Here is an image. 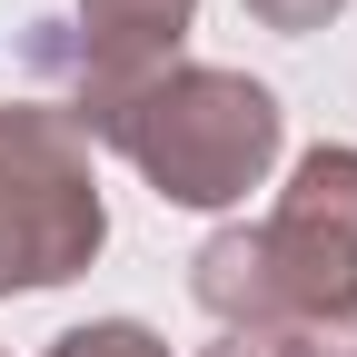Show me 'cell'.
Listing matches in <instances>:
<instances>
[{
	"mask_svg": "<svg viewBox=\"0 0 357 357\" xmlns=\"http://www.w3.org/2000/svg\"><path fill=\"white\" fill-rule=\"evenodd\" d=\"M60 109L79 119V139H109L169 208H208V218L268 189V169L288 149L278 89L218 60H169L129 89H70Z\"/></svg>",
	"mask_w": 357,
	"mask_h": 357,
	"instance_id": "6da1fadb",
	"label": "cell"
},
{
	"mask_svg": "<svg viewBox=\"0 0 357 357\" xmlns=\"http://www.w3.org/2000/svg\"><path fill=\"white\" fill-rule=\"evenodd\" d=\"M189 298L238 337H278L318 307L357 298V149L318 139L268 218H229L189 258Z\"/></svg>",
	"mask_w": 357,
	"mask_h": 357,
	"instance_id": "7a4b0ae2",
	"label": "cell"
},
{
	"mask_svg": "<svg viewBox=\"0 0 357 357\" xmlns=\"http://www.w3.org/2000/svg\"><path fill=\"white\" fill-rule=\"evenodd\" d=\"M109 248V199L60 100H0V298L70 288Z\"/></svg>",
	"mask_w": 357,
	"mask_h": 357,
	"instance_id": "3957f363",
	"label": "cell"
},
{
	"mask_svg": "<svg viewBox=\"0 0 357 357\" xmlns=\"http://www.w3.org/2000/svg\"><path fill=\"white\" fill-rule=\"evenodd\" d=\"M199 30V0H79V79L70 89H129L178 60Z\"/></svg>",
	"mask_w": 357,
	"mask_h": 357,
	"instance_id": "277c9868",
	"label": "cell"
},
{
	"mask_svg": "<svg viewBox=\"0 0 357 357\" xmlns=\"http://www.w3.org/2000/svg\"><path fill=\"white\" fill-rule=\"evenodd\" d=\"M40 357H169V337L149 318H89V328H60Z\"/></svg>",
	"mask_w": 357,
	"mask_h": 357,
	"instance_id": "5b68a950",
	"label": "cell"
},
{
	"mask_svg": "<svg viewBox=\"0 0 357 357\" xmlns=\"http://www.w3.org/2000/svg\"><path fill=\"white\" fill-rule=\"evenodd\" d=\"M278 357H357V298L347 307H318V318L278 328Z\"/></svg>",
	"mask_w": 357,
	"mask_h": 357,
	"instance_id": "8992f818",
	"label": "cell"
},
{
	"mask_svg": "<svg viewBox=\"0 0 357 357\" xmlns=\"http://www.w3.org/2000/svg\"><path fill=\"white\" fill-rule=\"evenodd\" d=\"M238 10H248L258 30H278V40H307V30H328L347 0H238Z\"/></svg>",
	"mask_w": 357,
	"mask_h": 357,
	"instance_id": "52a82bcc",
	"label": "cell"
},
{
	"mask_svg": "<svg viewBox=\"0 0 357 357\" xmlns=\"http://www.w3.org/2000/svg\"><path fill=\"white\" fill-rule=\"evenodd\" d=\"M199 357H278V337H238V328H218Z\"/></svg>",
	"mask_w": 357,
	"mask_h": 357,
	"instance_id": "ba28073f",
	"label": "cell"
}]
</instances>
